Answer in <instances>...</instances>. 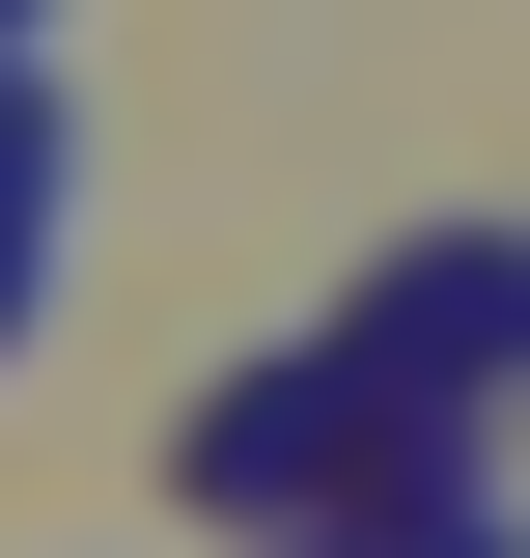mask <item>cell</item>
<instances>
[{
	"mask_svg": "<svg viewBox=\"0 0 530 558\" xmlns=\"http://www.w3.org/2000/svg\"><path fill=\"white\" fill-rule=\"evenodd\" d=\"M57 223H84V112H57V57H0V363L57 336Z\"/></svg>",
	"mask_w": 530,
	"mask_h": 558,
	"instance_id": "obj_1",
	"label": "cell"
},
{
	"mask_svg": "<svg viewBox=\"0 0 530 558\" xmlns=\"http://www.w3.org/2000/svg\"><path fill=\"white\" fill-rule=\"evenodd\" d=\"M28 28H57V0H0V57H28Z\"/></svg>",
	"mask_w": 530,
	"mask_h": 558,
	"instance_id": "obj_2",
	"label": "cell"
}]
</instances>
